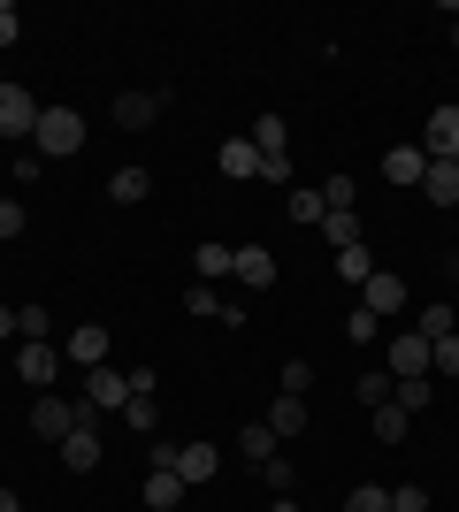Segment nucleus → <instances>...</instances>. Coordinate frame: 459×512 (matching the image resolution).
<instances>
[{
  "label": "nucleus",
  "instance_id": "nucleus-1",
  "mask_svg": "<svg viewBox=\"0 0 459 512\" xmlns=\"http://www.w3.org/2000/svg\"><path fill=\"white\" fill-rule=\"evenodd\" d=\"M31 146H39V161H69V153H85V115H77V107H39Z\"/></svg>",
  "mask_w": 459,
  "mask_h": 512
},
{
  "label": "nucleus",
  "instance_id": "nucleus-2",
  "mask_svg": "<svg viewBox=\"0 0 459 512\" xmlns=\"http://www.w3.org/2000/svg\"><path fill=\"white\" fill-rule=\"evenodd\" d=\"M383 375H391V383H437V375H429V337H421V329H398L391 352H383Z\"/></svg>",
  "mask_w": 459,
  "mask_h": 512
},
{
  "label": "nucleus",
  "instance_id": "nucleus-3",
  "mask_svg": "<svg viewBox=\"0 0 459 512\" xmlns=\"http://www.w3.org/2000/svg\"><path fill=\"white\" fill-rule=\"evenodd\" d=\"M77 406H85V398H77ZM54 451H62V467H69V474H92V467H100V459H108V444H100V413L85 406V421L69 428V436H62V444H54Z\"/></svg>",
  "mask_w": 459,
  "mask_h": 512
},
{
  "label": "nucleus",
  "instance_id": "nucleus-4",
  "mask_svg": "<svg viewBox=\"0 0 459 512\" xmlns=\"http://www.w3.org/2000/svg\"><path fill=\"white\" fill-rule=\"evenodd\" d=\"M77 421H85V406H77V398H54V390H39V406H31V436H39V444H62Z\"/></svg>",
  "mask_w": 459,
  "mask_h": 512
},
{
  "label": "nucleus",
  "instance_id": "nucleus-5",
  "mask_svg": "<svg viewBox=\"0 0 459 512\" xmlns=\"http://www.w3.org/2000/svg\"><path fill=\"white\" fill-rule=\"evenodd\" d=\"M16 375L31 390H54V383H62V344H54V337H46V344H16Z\"/></svg>",
  "mask_w": 459,
  "mask_h": 512
},
{
  "label": "nucleus",
  "instance_id": "nucleus-6",
  "mask_svg": "<svg viewBox=\"0 0 459 512\" xmlns=\"http://www.w3.org/2000/svg\"><path fill=\"white\" fill-rule=\"evenodd\" d=\"M31 130H39V92L0 85V138H31Z\"/></svg>",
  "mask_w": 459,
  "mask_h": 512
},
{
  "label": "nucleus",
  "instance_id": "nucleus-7",
  "mask_svg": "<svg viewBox=\"0 0 459 512\" xmlns=\"http://www.w3.org/2000/svg\"><path fill=\"white\" fill-rule=\"evenodd\" d=\"M161 107H169V85H153V92H115L108 115H115V130H146Z\"/></svg>",
  "mask_w": 459,
  "mask_h": 512
},
{
  "label": "nucleus",
  "instance_id": "nucleus-8",
  "mask_svg": "<svg viewBox=\"0 0 459 512\" xmlns=\"http://www.w3.org/2000/svg\"><path fill=\"white\" fill-rule=\"evenodd\" d=\"M421 153H429V161H459V107H429V123H421Z\"/></svg>",
  "mask_w": 459,
  "mask_h": 512
},
{
  "label": "nucleus",
  "instance_id": "nucleus-9",
  "mask_svg": "<svg viewBox=\"0 0 459 512\" xmlns=\"http://www.w3.org/2000/svg\"><path fill=\"white\" fill-rule=\"evenodd\" d=\"M85 406H92V413H123V406H131V375L92 367V375H85Z\"/></svg>",
  "mask_w": 459,
  "mask_h": 512
},
{
  "label": "nucleus",
  "instance_id": "nucleus-10",
  "mask_svg": "<svg viewBox=\"0 0 459 512\" xmlns=\"http://www.w3.org/2000/svg\"><path fill=\"white\" fill-rule=\"evenodd\" d=\"M222 474V444H176V482L199 490V482H215Z\"/></svg>",
  "mask_w": 459,
  "mask_h": 512
},
{
  "label": "nucleus",
  "instance_id": "nucleus-11",
  "mask_svg": "<svg viewBox=\"0 0 459 512\" xmlns=\"http://www.w3.org/2000/svg\"><path fill=\"white\" fill-rule=\"evenodd\" d=\"M230 283L268 291V283H276V253H268V245H238V253H230Z\"/></svg>",
  "mask_w": 459,
  "mask_h": 512
},
{
  "label": "nucleus",
  "instance_id": "nucleus-12",
  "mask_svg": "<svg viewBox=\"0 0 459 512\" xmlns=\"http://www.w3.org/2000/svg\"><path fill=\"white\" fill-rule=\"evenodd\" d=\"M360 306H368L375 321H391L398 306H406V276H391V268H375V276L360 283Z\"/></svg>",
  "mask_w": 459,
  "mask_h": 512
},
{
  "label": "nucleus",
  "instance_id": "nucleus-13",
  "mask_svg": "<svg viewBox=\"0 0 459 512\" xmlns=\"http://www.w3.org/2000/svg\"><path fill=\"white\" fill-rule=\"evenodd\" d=\"M62 360H77L85 375H92V367H108V321H85V329H69Z\"/></svg>",
  "mask_w": 459,
  "mask_h": 512
},
{
  "label": "nucleus",
  "instance_id": "nucleus-14",
  "mask_svg": "<svg viewBox=\"0 0 459 512\" xmlns=\"http://www.w3.org/2000/svg\"><path fill=\"white\" fill-rule=\"evenodd\" d=\"M421 176H429V153H421V146H391V153H383V184L421 192Z\"/></svg>",
  "mask_w": 459,
  "mask_h": 512
},
{
  "label": "nucleus",
  "instance_id": "nucleus-15",
  "mask_svg": "<svg viewBox=\"0 0 459 512\" xmlns=\"http://www.w3.org/2000/svg\"><path fill=\"white\" fill-rule=\"evenodd\" d=\"M215 169L230 176V184H245V176H261V153H253V138H222V146H215Z\"/></svg>",
  "mask_w": 459,
  "mask_h": 512
},
{
  "label": "nucleus",
  "instance_id": "nucleus-16",
  "mask_svg": "<svg viewBox=\"0 0 459 512\" xmlns=\"http://www.w3.org/2000/svg\"><path fill=\"white\" fill-rule=\"evenodd\" d=\"M245 138H253V153H261V161H268V153H291V123L276 115V107H268V115H253V130H245Z\"/></svg>",
  "mask_w": 459,
  "mask_h": 512
},
{
  "label": "nucleus",
  "instance_id": "nucleus-17",
  "mask_svg": "<svg viewBox=\"0 0 459 512\" xmlns=\"http://www.w3.org/2000/svg\"><path fill=\"white\" fill-rule=\"evenodd\" d=\"M421 199H429V207H459V161H429V176H421Z\"/></svg>",
  "mask_w": 459,
  "mask_h": 512
},
{
  "label": "nucleus",
  "instance_id": "nucleus-18",
  "mask_svg": "<svg viewBox=\"0 0 459 512\" xmlns=\"http://www.w3.org/2000/svg\"><path fill=\"white\" fill-rule=\"evenodd\" d=\"M314 230H322L329 245H337V253H345V245H368V237H360V207H329L322 222H314Z\"/></svg>",
  "mask_w": 459,
  "mask_h": 512
},
{
  "label": "nucleus",
  "instance_id": "nucleus-19",
  "mask_svg": "<svg viewBox=\"0 0 459 512\" xmlns=\"http://www.w3.org/2000/svg\"><path fill=\"white\" fill-rule=\"evenodd\" d=\"M391 375H383V367H368V375H352V406H360V413H375V406H391Z\"/></svg>",
  "mask_w": 459,
  "mask_h": 512
},
{
  "label": "nucleus",
  "instance_id": "nucleus-20",
  "mask_svg": "<svg viewBox=\"0 0 459 512\" xmlns=\"http://www.w3.org/2000/svg\"><path fill=\"white\" fill-rule=\"evenodd\" d=\"M192 283H230V245H192Z\"/></svg>",
  "mask_w": 459,
  "mask_h": 512
},
{
  "label": "nucleus",
  "instance_id": "nucleus-21",
  "mask_svg": "<svg viewBox=\"0 0 459 512\" xmlns=\"http://www.w3.org/2000/svg\"><path fill=\"white\" fill-rule=\"evenodd\" d=\"M268 428H276V444H291V436L306 428V398H291V390H284V398L268 406Z\"/></svg>",
  "mask_w": 459,
  "mask_h": 512
},
{
  "label": "nucleus",
  "instance_id": "nucleus-22",
  "mask_svg": "<svg viewBox=\"0 0 459 512\" xmlns=\"http://www.w3.org/2000/svg\"><path fill=\"white\" fill-rule=\"evenodd\" d=\"M176 505H184V482H176V467L146 474V512H176Z\"/></svg>",
  "mask_w": 459,
  "mask_h": 512
},
{
  "label": "nucleus",
  "instance_id": "nucleus-23",
  "mask_svg": "<svg viewBox=\"0 0 459 512\" xmlns=\"http://www.w3.org/2000/svg\"><path fill=\"white\" fill-rule=\"evenodd\" d=\"M238 451L253 459V467H268V459H276L284 444H276V428H268V421H253V428H238Z\"/></svg>",
  "mask_w": 459,
  "mask_h": 512
},
{
  "label": "nucleus",
  "instance_id": "nucleus-24",
  "mask_svg": "<svg viewBox=\"0 0 459 512\" xmlns=\"http://www.w3.org/2000/svg\"><path fill=\"white\" fill-rule=\"evenodd\" d=\"M146 192H153V176H146V169H115V176H108V199H115V207H138Z\"/></svg>",
  "mask_w": 459,
  "mask_h": 512
},
{
  "label": "nucleus",
  "instance_id": "nucleus-25",
  "mask_svg": "<svg viewBox=\"0 0 459 512\" xmlns=\"http://www.w3.org/2000/svg\"><path fill=\"white\" fill-rule=\"evenodd\" d=\"M123 421H131L138 436H153V428H161V390H131V406H123Z\"/></svg>",
  "mask_w": 459,
  "mask_h": 512
},
{
  "label": "nucleus",
  "instance_id": "nucleus-26",
  "mask_svg": "<svg viewBox=\"0 0 459 512\" xmlns=\"http://www.w3.org/2000/svg\"><path fill=\"white\" fill-rule=\"evenodd\" d=\"M368 428H375V444H406L414 413H398V406H375V413H368Z\"/></svg>",
  "mask_w": 459,
  "mask_h": 512
},
{
  "label": "nucleus",
  "instance_id": "nucleus-27",
  "mask_svg": "<svg viewBox=\"0 0 459 512\" xmlns=\"http://www.w3.org/2000/svg\"><path fill=\"white\" fill-rule=\"evenodd\" d=\"M184 314L192 321H222V291L215 283H184Z\"/></svg>",
  "mask_w": 459,
  "mask_h": 512
},
{
  "label": "nucleus",
  "instance_id": "nucleus-28",
  "mask_svg": "<svg viewBox=\"0 0 459 512\" xmlns=\"http://www.w3.org/2000/svg\"><path fill=\"white\" fill-rule=\"evenodd\" d=\"M337 276H345L352 291H360V283L375 276V253H368V245H345V253H337Z\"/></svg>",
  "mask_w": 459,
  "mask_h": 512
},
{
  "label": "nucleus",
  "instance_id": "nucleus-29",
  "mask_svg": "<svg viewBox=\"0 0 459 512\" xmlns=\"http://www.w3.org/2000/svg\"><path fill=\"white\" fill-rule=\"evenodd\" d=\"M421 337H429V344H437V337H459V314H452L444 299H429V306H421Z\"/></svg>",
  "mask_w": 459,
  "mask_h": 512
},
{
  "label": "nucleus",
  "instance_id": "nucleus-30",
  "mask_svg": "<svg viewBox=\"0 0 459 512\" xmlns=\"http://www.w3.org/2000/svg\"><path fill=\"white\" fill-rule=\"evenodd\" d=\"M261 482H268V490H276V497H299V467H291L284 451H276V459H268V467H261Z\"/></svg>",
  "mask_w": 459,
  "mask_h": 512
},
{
  "label": "nucleus",
  "instance_id": "nucleus-31",
  "mask_svg": "<svg viewBox=\"0 0 459 512\" xmlns=\"http://www.w3.org/2000/svg\"><path fill=\"white\" fill-rule=\"evenodd\" d=\"M345 512H391V490H383V482H352Z\"/></svg>",
  "mask_w": 459,
  "mask_h": 512
},
{
  "label": "nucleus",
  "instance_id": "nucleus-32",
  "mask_svg": "<svg viewBox=\"0 0 459 512\" xmlns=\"http://www.w3.org/2000/svg\"><path fill=\"white\" fill-rule=\"evenodd\" d=\"M429 375L459 383V337H437V344H429Z\"/></svg>",
  "mask_w": 459,
  "mask_h": 512
},
{
  "label": "nucleus",
  "instance_id": "nucleus-33",
  "mask_svg": "<svg viewBox=\"0 0 459 512\" xmlns=\"http://www.w3.org/2000/svg\"><path fill=\"white\" fill-rule=\"evenodd\" d=\"M429 398H437V383H398V390H391L398 413H429Z\"/></svg>",
  "mask_w": 459,
  "mask_h": 512
},
{
  "label": "nucleus",
  "instance_id": "nucleus-34",
  "mask_svg": "<svg viewBox=\"0 0 459 512\" xmlns=\"http://www.w3.org/2000/svg\"><path fill=\"white\" fill-rule=\"evenodd\" d=\"M375 337H383V321H375L368 306H352L345 314V344H375Z\"/></svg>",
  "mask_w": 459,
  "mask_h": 512
},
{
  "label": "nucleus",
  "instance_id": "nucleus-35",
  "mask_svg": "<svg viewBox=\"0 0 459 512\" xmlns=\"http://www.w3.org/2000/svg\"><path fill=\"white\" fill-rule=\"evenodd\" d=\"M284 214H291V222H322V192H299V184H291V199H284Z\"/></svg>",
  "mask_w": 459,
  "mask_h": 512
},
{
  "label": "nucleus",
  "instance_id": "nucleus-36",
  "mask_svg": "<svg viewBox=\"0 0 459 512\" xmlns=\"http://www.w3.org/2000/svg\"><path fill=\"white\" fill-rule=\"evenodd\" d=\"M322 207H360V184H352V176L337 169V176L322 184Z\"/></svg>",
  "mask_w": 459,
  "mask_h": 512
},
{
  "label": "nucleus",
  "instance_id": "nucleus-37",
  "mask_svg": "<svg viewBox=\"0 0 459 512\" xmlns=\"http://www.w3.org/2000/svg\"><path fill=\"white\" fill-rule=\"evenodd\" d=\"M306 383H314V360L291 352V360H284V390H291V398H306Z\"/></svg>",
  "mask_w": 459,
  "mask_h": 512
},
{
  "label": "nucleus",
  "instance_id": "nucleus-38",
  "mask_svg": "<svg viewBox=\"0 0 459 512\" xmlns=\"http://www.w3.org/2000/svg\"><path fill=\"white\" fill-rule=\"evenodd\" d=\"M391 512H429V490H421V482H398V490H391Z\"/></svg>",
  "mask_w": 459,
  "mask_h": 512
},
{
  "label": "nucleus",
  "instance_id": "nucleus-39",
  "mask_svg": "<svg viewBox=\"0 0 459 512\" xmlns=\"http://www.w3.org/2000/svg\"><path fill=\"white\" fill-rule=\"evenodd\" d=\"M23 39V8L16 0H0V46H16Z\"/></svg>",
  "mask_w": 459,
  "mask_h": 512
},
{
  "label": "nucleus",
  "instance_id": "nucleus-40",
  "mask_svg": "<svg viewBox=\"0 0 459 512\" xmlns=\"http://www.w3.org/2000/svg\"><path fill=\"white\" fill-rule=\"evenodd\" d=\"M16 237H23V207H16V199H0V245H16Z\"/></svg>",
  "mask_w": 459,
  "mask_h": 512
},
{
  "label": "nucleus",
  "instance_id": "nucleus-41",
  "mask_svg": "<svg viewBox=\"0 0 459 512\" xmlns=\"http://www.w3.org/2000/svg\"><path fill=\"white\" fill-rule=\"evenodd\" d=\"M261 184H291V153H268V161H261Z\"/></svg>",
  "mask_w": 459,
  "mask_h": 512
},
{
  "label": "nucleus",
  "instance_id": "nucleus-42",
  "mask_svg": "<svg viewBox=\"0 0 459 512\" xmlns=\"http://www.w3.org/2000/svg\"><path fill=\"white\" fill-rule=\"evenodd\" d=\"M0 337H16V306H0Z\"/></svg>",
  "mask_w": 459,
  "mask_h": 512
},
{
  "label": "nucleus",
  "instance_id": "nucleus-43",
  "mask_svg": "<svg viewBox=\"0 0 459 512\" xmlns=\"http://www.w3.org/2000/svg\"><path fill=\"white\" fill-rule=\"evenodd\" d=\"M0 512H23V497H16V490H0Z\"/></svg>",
  "mask_w": 459,
  "mask_h": 512
},
{
  "label": "nucleus",
  "instance_id": "nucleus-44",
  "mask_svg": "<svg viewBox=\"0 0 459 512\" xmlns=\"http://www.w3.org/2000/svg\"><path fill=\"white\" fill-rule=\"evenodd\" d=\"M444 283H459V253H452V260H444Z\"/></svg>",
  "mask_w": 459,
  "mask_h": 512
},
{
  "label": "nucleus",
  "instance_id": "nucleus-45",
  "mask_svg": "<svg viewBox=\"0 0 459 512\" xmlns=\"http://www.w3.org/2000/svg\"><path fill=\"white\" fill-rule=\"evenodd\" d=\"M452 46H459V16H452Z\"/></svg>",
  "mask_w": 459,
  "mask_h": 512
}]
</instances>
